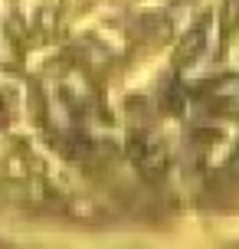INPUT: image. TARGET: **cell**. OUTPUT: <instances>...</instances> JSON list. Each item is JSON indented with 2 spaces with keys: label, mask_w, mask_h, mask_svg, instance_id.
Returning <instances> with one entry per match:
<instances>
[{
  "label": "cell",
  "mask_w": 239,
  "mask_h": 249,
  "mask_svg": "<svg viewBox=\"0 0 239 249\" xmlns=\"http://www.w3.org/2000/svg\"><path fill=\"white\" fill-rule=\"evenodd\" d=\"M203 30H190V33H184L180 36V43H177V62L184 66V62H190V59H197L200 56V50H203Z\"/></svg>",
  "instance_id": "6da1fadb"
},
{
  "label": "cell",
  "mask_w": 239,
  "mask_h": 249,
  "mask_svg": "<svg viewBox=\"0 0 239 249\" xmlns=\"http://www.w3.org/2000/svg\"><path fill=\"white\" fill-rule=\"evenodd\" d=\"M69 213L79 216V220H95V216H99V210H95L92 200H72V203H69Z\"/></svg>",
  "instance_id": "7a4b0ae2"
},
{
  "label": "cell",
  "mask_w": 239,
  "mask_h": 249,
  "mask_svg": "<svg viewBox=\"0 0 239 249\" xmlns=\"http://www.w3.org/2000/svg\"><path fill=\"white\" fill-rule=\"evenodd\" d=\"M52 23H56V10L43 7V10H39V26H43V30H52Z\"/></svg>",
  "instance_id": "3957f363"
}]
</instances>
